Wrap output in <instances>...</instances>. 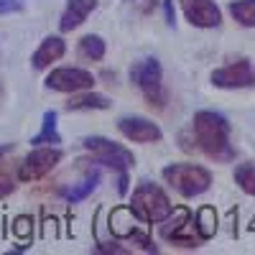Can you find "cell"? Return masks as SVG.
<instances>
[{
  "instance_id": "obj_1",
  "label": "cell",
  "mask_w": 255,
  "mask_h": 255,
  "mask_svg": "<svg viewBox=\"0 0 255 255\" xmlns=\"http://www.w3.org/2000/svg\"><path fill=\"white\" fill-rule=\"evenodd\" d=\"M191 130H194L197 145L202 151L215 158V161H232L235 158V148L230 143V120L222 113L215 110H199L191 120Z\"/></svg>"
},
{
  "instance_id": "obj_2",
  "label": "cell",
  "mask_w": 255,
  "mask_h": 255,
  "mask_svg": "<svg viewBox=\"0 0 255 255\" xmlns=\"http://www.w3.org/2000/svg\"><path fill=\"white\" fill-rule=\"evenodd\" d=\"M128 207H130V212L135 215L138 222H148V225H161L174 212V204L166 197V191L151 181H140L135 186L133 199Z\"/></svg>"
},
{
  "instance_id": "obj_3",
  "label": "cell",
  "mask_w": 255,
  "mask_h": 255,
  "mask_svg": "<svg viewBox=\"0 0 255 255\" xmlns=\"http://www.w3.org/2000/svg\"><path fill=\"white\" fill-rule=\"evenodd\" d=\"M161 176L174 191H179L186 199H194V197L204 194L212 186V174L197 163H168L161 171Z\"/></svg>"
},
{
  "instance_id": "obj_4",
  "label": "cell",
  "mask_w": 255,
  "mask_h": 255,
  "mask_svg": "<svg viewBox=\"0 0 255 255\" xmlns=\"http://www.w3.org/2000/svg\"><path fill=\"white\" fill-rule=\"evenodd\" d=\"M130 79L133 84L143 92L145 102L151 108H163L166 105V90H163V69L161 61L156 56H148L143 61H138L130 69Z\"/></svg>"
},
{
  "instance_id": "obj_5",
  "label": "cell",
  "mask_w": 255,
  "mask_h": 255,
  "mask_svg": "<svg viewBox=\"0 0 255 255\" xmlns=\"http://www.w3.org/2000/svg\"><path fill=\"white\" fill-rule=\"evenodd\" d=\"M82 148L87 153H92V158L108 168H115V171H130L135 166V156L133 151H128L125 145L110 140V138H102V135H87L82 138Z\"/></svg>"
},
{
  "instance_id": "obj_6",
  "label": "cell",
  "mask_w": 255,
  "mask_h": 255,
  "mask_svg": "<svg viewBox=\"0 0 255 255\" xmlns=\"http://www.w3.org/2000/svg\"><path fill=\"white\" fill-rule=\"evenodd\" d=\"M64 153H61V148L59 145H36L33 151L18 163L15 168V179L18 181H38V179H44L46 174H51L54 168L61 163Z\"/></svg>"
},
{
  "instance_id": "obj_7",
  "label": "cell",
  "mask_w": 255,
  "mask_h": 255,
  "mask_svg": "<svg viewBox=\"0 0 255 255\" xmlns=\"http://www.w3.org/2000/svg\"><path fill=\"white\" fill-rule=\"evenodd\" d=\"M163 222L166 225H161V238L166 243H174V245H181V248H199L204 243L197 225L191 222L189 209H174Z\"/></svg>"
},
{
  "instance_id": "obj_8",
  "label": "cell",
  "mask_w": 255,
  "mask_h": 255,
  "mask_svg": "<svg viewBox=\"0 0 255 255\" xmlns=\"http://www.w3.org/2000/svg\"><path fill=\"white\" fill-rule=\"evenodd\" d=\"M212 84L220 90H248L255 87V64L250 59H238L212 72Z\"/></svg>"
},
{
  "instance_id": "obj_9",
  "label": "cell",
  "mask_w": 255,
  "mask_h": 255,
  "mask_svg": "<svg viewBox=\"0 0 255 255\" xmlns=\"http://www.w3.org/2000/svg\"><path fill=\"white\" fill-rule=\"evenodd\" d=\"M46 87L54 92H82V90H92L95 87V77L87 69L79 67H59L54 72H49L46 77Z\"/></svg>"
},
{
  "instance_id": "obj_10",
  "label": "cell",
  "mask_w": 255,
  "mask_h": 255,
  "mask_svg": "<svg viewBox=\"0 0 255 255\" xmlns=\"http://www.w3.org/2000/svg\"><path fill=\"white\" fill-rule=\"evenodd\" d=\"M184 18L197 28H217L222 23V10L215 0H179Z\"/></svg>"
},
{
  "instance_id": "obj_11",
  "label": "cell",
  "mask_w": 255,
  "mask_h": 255,
  "mask_svg": "<svg viewBox=\"0 0 255 255\" xmlns=\"http://www.w3.org/2000/svg\"><path fill=\"white\" fill-rule=\"evenodd\" d=\"M118 130L128 140H133V143H158L163 138L161 128L153 120L140 118V115H125V118H120Z\"/></svg>"
},
{
  "instance_id": "obj_12",
  "label": "cell",
  "mask_w": 255,
  "mask_h": 255,
  "mask_svg": "<svg viewBox=\"0 0 255 255\" xmlns=\"http://www.w3.org/2000/svg\"><path fill=\"white\" fill-rule=\"evenodd\" d=\"M64 54H67V44H64L61 36H46L44 41H41V46L33 51L31 56V67L36 72H44L49 69L54 61H59Z\"/></svg>"
},
{
  "instance_id": "obj_13",
  "label": "cell",
  "mask_w": 255,
  "mask_h": 255,
  "mask_svg": "<svg viewBox=\"0 0 255 255\" xmlns=\"http://www.w3.org/2000/svg\"><path fill=\"white\" fill-rule=\"evenodd\" d=\"M95 8H97V0H69L67 8H64V13H61L59 28H61L64 33H69V31L79 28Z\"/></svg>"
},
{
  "instance_id": "obj_14",
  "label": "cell",
  "mask_w": 255,
  "mask_h": 255,
  "mask_svg": "<svg viewBox=\"0 0 255 255\" xmlns=\"http://www.w3.org/2000/svg\"><path fill=\"white\" fill-rule=\"evenodd\" d=\"M110 100L105 95H97L92 90H82V92H72V100L67 102V110H108Z\"/></svg>"
},
{
  "instance_id": "obj_15",
  "label": "cell",
  "mask_w": 255,
  "mask_h": 255,
  "mask_svg": "<svg viewBox=\"0 0 255 255\" xmlns=\"http://www.w3.org/2000/svg\"><path fill=\"white\" fill-rule=\"evenodd\" d=\"M100 181H102V174H100V168H95V171H90L77 186H72V189L67 191V202H69V204L84 202L87 197H92V191L100 186Z\"/></svg>"
},
{
  "instance_id": "obj_16",
  "label": "cell",
  "mask_w": 255,
  "mask_h": 255,
  "mask_svg": "<svg viewBox=\"0 0 255 255\" xmlns=\"http://www.w3.org/2000/svg\"><path fill=\"white\" fill-rule=\"evenodd\" d=\"M56 110H46L44 113V123H41V133L36 138H31V145H59L61 135L56 128Z\"/></svg>"
},
{
  "instance_id": "obj_17",
  "label": "cell",
  "mask_w": 255,
  "mask_h": 255,
  "mask_svg": "<svg viewBox=\"0 0 255 255\" xmlns=\"http://www.w3.org/2000/svg\"><path fill=\"white\" fill-rule=\"evenodd\" d=\"M105 51H108V46H105L102 36H97V33H87L79 41V56L87 61H102Z\"/></svg>"
},
{
  "instance_id": "obj_18",
  "label": "cell",
  "mask_w": 255,
  "mask_h": 255,
  "mask_svg": "<svg viewBox=\"0 0 255 255\" xmlns=\"http://www.w3.org/2000/svg\"><path fill=\"white\" fill-rule=\"evenodd\" d=\"M230 13L245 28H255V0H232Z\"/></svg>"
},
{
  "instance_id": "obj_19",
  "label": "cell",
  "mask_w": 255,
  "mask_h": 255,
  "mask_svg": "<svg viewBox=\"0 0 255 255\" xmlns=\"http://www.w3.org/2000/svg\"><path fill=\"white\" fill-rule=\"evenodd\" d=\"M235 184L245 194L255 197V163H240L235 168Z\"/></svg>"
},
{
  "instance_id": "obj_20",
  "label": "cell",
  "mask_w": 255,
  "mask_h": 255,
  "mask_svg": "<svg viewBox=\"0 0 255 255\" xmlns=\"http://www.w3.org/2000/svg\"><path fill=\"white\" fill-rule=\"evenodd\" d=\"M197 230H199V235L207 240L215 235V230H217V217H215V209L212 207H204L199 215H197Z\"/></svg>"
},
{
  "instance_id": "obj_21",
  "label": "cell",
  "mask_w": 255,
  "mask_h": 255,
  "mask_svg": "<svg viewBox=\"0 0 255 255\" xmlns=\"http://www.w3.org/2000/svg\"><path fill=\"white\" fill-rule=\"evenodd\" d=\"M3 163H5V161H3ZM3 163H0V199L15 191V176H10L8 171H3Z\"/></svg>"
},
{
  "instance_id": "obj_22",
  "label": "cell",
  "mask_w": 255,
  "mask_h": 255,
  "mask_svg": "<svg viewBox=\"0 0 255 255\" xmlns=\"http://www.w3.org/2000/svg\"><path fill=\"white\" fill-rule=\"evenodd\" d=\"M23 10V0H0V15Z\"/></svg>"
},
{
  "instance_id": "obj_23",
  "label": "cell",
  "mask_w": 255,
  "mask_h": 255,
  "mask_svg": "<svg viewBox=\"0 0 255 255\" xmlns=\"http://www.w3.org/2000/svg\"><path fill=\"white\" fill-rule=\"evenodd\" d=\"M163 15H166V23L168 26H176V13H174V0H163Z\"/></svg>"
},
{
  "instance_id": "obj_24",
  "label": "cell",
  "mask_w": 255,
  "mask_h": 255,
  "mask_svg": "<svg viewBox=\"0 0 255 255\" xmlns=\"http://www.w3.org/2000/svg\"><path fill=\"white\" fill-rule=\"evenodd\" d=\"M97 250L100 253H125V248H118V243H113V245H97Z\"/></svg>"
},
{
  "instance_id": "obj_25",
  "label": "cell",
  "mask_w": 255,
  "mask_h": 255,
  "mask_svg": "<svg viewBox=\"0 0 255 255\" xmlns=\"http://www.w3.org/2000/svg\"><path fill=\"white\" fill-rule=\"evenodd\" d=\"M118 191L120 194H128V171L120 174V181H118Z\"/></svg>"
},
{
  "instance_id": "obj_26",
  "label": "cell",
  "mask_w": 255,
  "mask_h": 255,
  "mask_svg": "<svg viewBox=\"0 0 255 255\" xmlns=\"http://www.w3.org/2000/svg\"><path fill=\"white\" fill-rule=\"evenodd\" d=\"M8 153H13V143H3V145H0V163L5 161Z\"/></svg>"
}]
</instances>
